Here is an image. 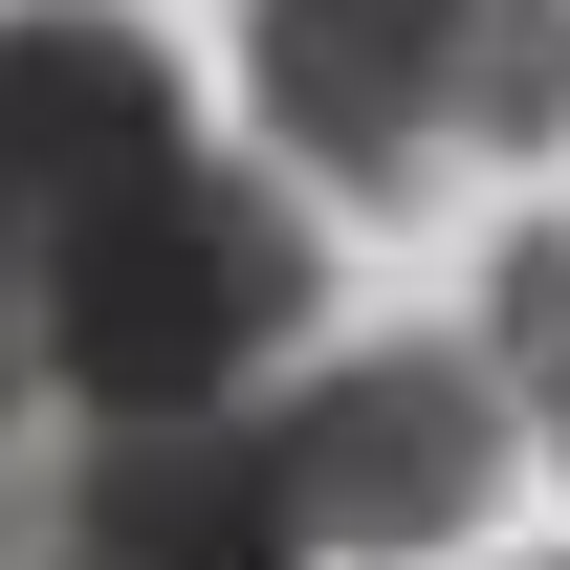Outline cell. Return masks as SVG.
Returning <instances> with one entry per match:
<instances>
[{
	"mask_svg": "<svg viewBox=\"0 0 570 570\" xmlns=\"http://www.w3.org/2000/svg\"><path fill=\"white\" fill-rule=\"evenodd\" d=\"M242 461H264L285 570H417V549H461L504 504L527 417H504V373L461 330H352V352H307V373L242 395Z\"/></svg>",
	"mask_w": 570,
	"mask_h": 570,
	"instance_id": "7a4b0ae2",
	"label": "cell"
},
{
	"mask_svg": "<svg viewBox=\"0 0 570 570\" xmlns=\"http://www.w3.org/2000/svg\"><path fill=\"white\" fill-rule=\"evenodd\" d=\"M22 417H45V373H22V285H0V461H22Z\"/></svg>",
	"mask_w": 570,
	"mask_h": 570,
	"instance_id": "52a82bcc",
	"label": "cell"
},
{
	"mask_svg": "<svg viewBox=\"0 0 570 570\" xmlns=\"http://www.w3.org/2000/svg\"><path fill=\"white\" fill-rule=\"evenodd\" d=\"M285 352H307V198L242 176V154H154L110 219H67L22 264V373H45L67 439L242 417Z\"/></svg>",
	"mask_w": 570,
	"mask_h": 570,
	"instance_id": "6da1fadb",
	"label": "cell"
},
{
	"mask_svg": "<svg viewBox=\"0 0 570 570\" xmlns=\"http://www.w3.org/2000/svg\"><path fill=\"white\" fill-rule=\"evenodd\" d=\"M439 67H461V0H242V88L285 132V198H417L439 176Z\"/></svg>",
	"mask_w": 570,
	"mask_h": 570,
	"instance_id": "277c9868",
	"label": "cell"
},
{
	"mask_svg": "<svg viewBox=\"0 0 570 570\" xmlns=\"http://www.w3.org/2000/svg\"><path fill=\"white\" fill-rule=\"evenodd\" d=\"M0 570H285L242 417H132V439H22L0 461Z\"/></svg>",
	"mask_w": 570,
	"mask_h": 570,
	"instance_id": "3957f363",
	"label": "cell"
},
{
	"mask_svg": "<svg viewBox=\"0 0 570 570\" xmlns=\"http://www.w3.org/2000/svg\"><path fill=\"white\" fill-rule=\"evenodd\" d=\"M461 352H483V373H504V417L570 461V219H527V242L483 264V330H461Z\"/></svg>",
	"mask_w": 570,
	"mask_h": 570,
	"instance_id": "8992f818",
	"label": "cell"
},
{
	"mask_svg": "<svg viewBox=\"0 0 570 570\" xmlns=\"http://www.w3.org/2000/svg\"><path fill=\"white\" fill-rule=\"evenodd\" d=\"M439 132H483V154H570V0H461Z\"/></svg>",
	"mask_w": 570,
	"mask_h": 570,
	"instance_id": "5b68a950",
	"label": "cell"
}]
</instances>
